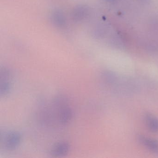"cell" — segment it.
I'll use <instances>...</instances> for the list:
<instances>
[{
  "mask_svg": "<svg viewBox=\"0 0 158 158\" xmlns=\"http://www.w3.org/2000/svg\"><path fill=\"white\" fill-rule=\"evenodd\" d=\"M102 80L104 84L113 91L122 94H128L135 89L133 82L126 77L120 76L110 72L102 73Z\"/></svg>",
  "mask_w": 158,
  "mask_h": 158,
  "instance_id": "obj_1",
  "label": "cell"
},
{
  "mask_svg": "<svg viewBox=\"0 0 158 158\" xmlns=\"http://www.w3.org/2000/svg\"><path fill=\"white\" fill-rule=\"evenodd\" d=\"M22 137L16 131H10L1 135V147L8 151L16 149L21 144Z\"/></svg>",
  "mask_w": 158,
  "mask_h": 158,
  "instance_id": "obj_2",
  "label": "cell"
},
{
  "mask_svg": "<svg viewBox=\"0 0 158 158\" xmlns=\"http://www.w3.org/2000/svg\"><path fill=\"white\" fill-rule=\"evenodd\" d=\"M56 104L59 107L58 114L59 122L63 125L68 123L73 118V111L63 98L60 100L58 99Z\"/></svg>",
  "mask_w": 158,
  "mask_h": 158,
  "instance_id": "obj_3",
  "label": "cell"
},
{
  "mask_svg": "<svg viewBox=\"0 0 158 158\" xmlns=\"http://www.w3.org/2000/svg\"><path fill=\"white\" fill-rule=\"evenodd\" d=\"M0 95L1 97H5L10 94L11 89V85L10 82L11 73L10 70L5 67L1 68L0 71Z\"/></svg>",
  "mask_w": 158,
  "mask_h": 158,
  "instance_id": "obj_4",
  "label": "cell"
},
{
  "mask_svg": "<svg viewBox=\"0 0 158 158\" xmlns=\"http://www.w3.org/2000/svg\"><path fill=\"white\" fill-rule=\"evenodd\" d=\"M90 10L87 5H78L73 9L71 13L72 19L76 23H80L89 16Z\"/></svg>",
  "mask_w": 158,
  "mask_h": 158,
  "instance_id": "obj_5",
  "label": "cell"
},
{
  "mask_svg": "<svg viewBox=\"0 0 158 158\" xmlns=\"http://www.w3.org/2000/svg\"><path fill=\"white\" fill-rule=\"evenodd\" d=\"M50 20L56 27L63 28L66 26L67 20L65 15L60 10H55L50 14Z\"/></svg>",
  "mask_w": 158,
  "mask_h": 158,
  "instance_id": "obj_6",
  "label": "cell"
},
{
  "mask_svg": "<svg viewBox=\"0 0 158 158\" xmlns=\"http://www.w3.org/2000/svg\"><path fill=\"white\" fill-rule=\"evenodd\" d=\"M70 146L68 142L65 141L57 143L51 150L50 154L54 157H61L65 156L69 153Z\"/></svg>",
  "mask_w": 158,
  "mask_h": 158,
  "instance_id": "obj_7",
  "label": "cell"
},
{
  "mask_svg": "<svg viewBox=\"0 0 158 158\" xmlns=\"http://www.w3.org/2000/svg\"><path fill=\"white\" fill-rule=\"evenodd\" d=\"M140 142L151 151L158 153V141L153 139L146 137H139Z\"/></svg>",
  "mask_w": 158,
  "mask_h": 158,
  "instance_id": "obj_8",
  "label": "cell"
},
{
  "mask_svg": "<svg viewBox=\"0 0 158 158\" xmlns=\"http://www.w3.org/2000/svg\"><path fill=\"white\" fill-rule=\"evenodd\" d=\"M145 122L148 128L153 132H158V118L151 114L145 116Z\"/></svg>",
  "mask_w": 158,
  "mask_h": 158,
  "instance_id": "obj_9",
  "label": "cell"
},
{
  "mask_svg": "<svg viewBox=\"0 0 158 158\" xmlns=\"http://www.w3.org/2000/svg\"><path fill=\"white\" fill-rule=\"evenodd\" d=\"M110 42L114 46L121 48L124 47L125 45V40L123 37L118 33L113 35L111 39Z\"/></svg>",
  "mask_w": 158,
  "mask_h": 158,
  "instance_id": "obj_10",
  "label": "cell"
},
{
  "mask_svg": "<svg viewBox=\"0 0 158 158\" xmlns=\"http://www.w3.org/2000/svg\"><path fill=\"white\" fill-rule=\"evenodd\" d=\"M105 1L110 3H114L116 2L117 0H105Z\"/></svg>",
  "mask_w": 158,
  "mask_h": 158,
  "instance_id": "obj_11",
  "label": "cell"
},
{
  "mask_svg": "<svg viewBox=\"0 0 158 158\" xmlns=\"http://www.w3.org/2000/svg\"><path fill=\"white\" fill-rule=\"evenodd\" d=\"M149 1V0H140V1H141L143 2H145V3H146V2H148Z\"/></svg>",
  "mask_w": 158,
  "mask_h": 158,
  "instance_id": "obj_12",
  "label": "cell"
}]
</instances>
